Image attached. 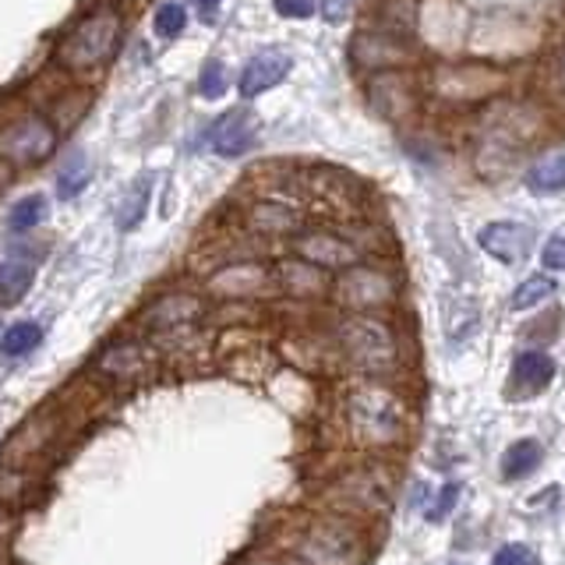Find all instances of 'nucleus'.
Here are the masks:
<instances>
[{"label":"nucleus","mask_w":565,"mask_h":565,"mask_svg":"<svg viewBox=\"0 0 565 565\" xmlns=\"http://www.w3.org/2000/svg\"><path fill=\"white\" fill-rule=\"evenodd\" d=\"M527 184H530V192H538V195H555L565 187V152H552V155H544V160H538L530 166V174H527Z\"/></svg>","instance_id":"f3484780"},{"label":"nucleus","mask_w":565,"mask_h":565,"mask_svg":"<svg viewBox=\"0 0 565 565\" xmlns=\"http://www.w3.org/2000/svg\"><path fill=\"white\" fill-rule=\"evenodd\" d=\"M276 11L287 19H311L315 14V0H276Z\"/></svg>","instance_id":"7c9ffc66"},{"label":"nucleus","mask_w":565,"mask_h":565,"mask_svg":"<svg viewBox=\"0 0 565 565\" xmlns=\"http://www.w3.org/2000/svg\"><path fill=\"white\" fill-rule=\"evenodd\" d=\"M457 495H460V488H457V484H446V488L438 492L435 506H428V512H424V516H428L431 523H442L446 516H449V509L457 506Z\"/></svg>","instance_id":"cd10ccee"},{"label":"nucleus","mask_w":565,"mask_h":565,"mask_svg":"<svg viewBox=\"0 0 565 565\" xmlns=\"http://www.w3.org/2000/svg\"><path fill=\"white\" fill-rule=\"evenodd\" d=\"M290 54L282 50H262L255 54L244 65V74H241V92L251 100V96H262V92H269L273 85H279L282 78L290 74Z\"/></svg>","instance_id":"1a4fd4ad"},{"label":"nucleus","mask_w":565,"mask_h":565,"mask_svg":"<svg viewBox=\"0 0 565 565\" xmlns=\"http://www.w3.org/2000/svg\"><path fill=\"white\" fill-rule=\"evenodd\" d=\"M255 227H262V230H290L293 227V216L279 212L276 206H262L255 212Z\"/></svg>","instance_id":"c85d7f7f"},{"label":"nucleus","mask_w":565,"mask_h":565,"mask_svg":"<svg viewBox=\"0 0 565 565\" xmlns=\"http://www.w3.org/2000/svg\"><path fill=\"white\" fill-rule=\"evenodd\" d=\"M541 262H544V269H565V227H558L552 238L544 241V251H541Z\"/></svg>","instance_id":"a878e982"},{"label":"nucleus","mask_w":565,"mask_h":565,"mask_svg":"<svg viewBox=\"0 0 565 565\" xmlns=\"http://www.w3.org/2000/svg\"><path fill=\"white\" fill-rule=\"evenodd\" d=\"M343 304L350 308H382L392 301V279L374 269H354L339 287Z\"/></svg>","instance_id":"9b49d317"},{"label":"nucleus","mask_w":565,"mask_h":565,"mask_svg":"<svg viewBox=\"0 0 565 565\" xmlns=\"http://www.w3.org/2000/svg\"><path fill=\"white\" fill-rule=\"evenodd\" d=\"M43 216H46V201H43L39 195H28V198H22L19 206L11 209L8 227H11L14 233H25V230H33Z\"/></svg>","instance_id":"412c9836"},{"label":"nucleus","mask_w":565,"mask_h":565,"mask_svg":"<svg viewBox=\"0 0 565 565\" xmlns=\"http://www.w3.org/2000/svg\"><path fill=\"white\" fill-rule=\"evenodd\" d=\"M57 149V131L43 117H14L0 128V155L14 166H36Z\"/></svg>","instance_id":"39448f33"},{"label":"nucleus","mask_w":565,"mask_h":565,"mask_svg":"<svg viewBox=\"0 0 565 565\" xmlns=\"http://www.w3.org/2000/svg\"><path fill=\"white\" fill-rule=\"evenodd\" d=\"M36 279L33 262L25 258H0V308H14L28 293Z\"/></svg>","instance_id":"4468645a"},{"label":"nucleus","mask_w":565,"mask_h":565,"mask_svg":"<svg viewBox=\"0 0 565 565\" xmlns=\"http://www.w3.org/2000/svg\"><path fill=\"white\" fill-rule=\"evenodd\" d=\"M258 141V117L244 114V109H233V114L219 117L212 128V146L219 155H244L247 149H255Z\"/></svg>","instance_id":"9d476101"},{"label":"nucleus","mask_w":565,"mask_h":565,"mask_svg":"<svg viewBox=\"0 0 565 565\" xmlns=\"http://www.w3.org/2000/svg\"><path fill=\"white\" fill-rule=\"evenodd\" d=\"M146 198H149V184L131 187V195L124 198V209H120V227L124 230H131L141 219V212H146Z\"/></svg>","instance_id":"393cba45"},{"label":"nucleus","mask_w":565,"mask_h":565,"mask_svg":"<svg viewBox=\"0 0 565 565\" xmlns=\"http://www.w3.org/2000/svg\"><path fill=\"white\" fill-rule=\"evenodd\" d=\"M43 339V328L36 322H14L4 328V336H0V354L4 357H22L33 347H39Z\"/></svg>","instance_id":"6ab92c4d"},{"label":"nucleus","mask_w":565,"mask_h":565,"mask_svg":"<svg viewBox=\"0 0 565 565\" xmlns=\"http://www.w3.org/2000/svg\"><path fill=\"white\" fill-rule=\"evenodd\" d=\"M481 247L506 265H520L533 251V230L523 223H488L481 230Z\"/></svg>","instance_id":"6e6552de"},{"label":"nucleus","mask_w":565,"mask_h":565,"mask_svg":"<svg viewBox=\"0 0 565 565\" xmlns=\"http://www.w3.org/2000/svg\"><path fill=\"white\" fill-rule=\"evenodd\" d=\"M452 565H460V562H452Z\"/></svg>","instance_id":"f704fd0d"},{"label":"nucleus","mask_w":565,"mask_h":565,"mask_svg":"<svg viewBox=\"0 0 565 565\" xmlns=\"http://www.w3.org/2000/svg\"><path fill=\"white\" fill-rule=\"evenodd\" d=\"M198 311H201V304L195 301V297H163V301H155L146 311V322L160 325V328H174L181 322L198 319Z\"/></svg>","instance_id":"dca6fc26"},{"label":"nucleus","mask_w":565,"mask_h":565,"mask_svg":"<svg viewBox=\"0 0 565 565\" xmlns=\"http://www.w3.org/2000/svg\"><path fill=\"white\" fill-rule=\"evenodd\" d=\"M339 343L347 357L365 371H389L396 365V336L392 328L371 315H354L339 325Z\"/></svg>","instance_id":"7ed1b4c3"},{"label":"nucleus","mask_w":565,"mask_h":565,"mask_svg":"<svg viewBox=\"0 0 565 565\" xmlns=\"http://www.w3.org/2000/svg\"><path fill=\"white\" fill-rule=\"evenodd\" d=\"M350 11H354V0H322V19L333 22V25L347 22Z\"/></svg>","instance_id":"c756f323"},{"label":"nucleus","mask_w":565,"mask_h":565,"mask_svg":"<svg viewBox=\"0 0 565 565\" xmlns=\"http://www.w3.org/2000/svg\"><path fill=\"white\" fill-rule=\"evenodd\" d=\"M541 460H544V449H541L538 438H520V442H512L506 449V457H501V477L523 481L541 466Z\"/></svg>","instance_id":"2eb2a0df"},{"label":"nucleus","mask_w":565,"mask_h":565,"mask_svg":"<svg viewBox=\"0 0 565 565\" xmlns=\"http://www.w3.org/2000/svg\"><path fill=\"white\" fill-rule=\"evenodd\" d=\"M120 43V14L117 11H92L85 22H78L65 36L57 50V60L65 71L85 74L100 71L109 57L117 54Z\"/></svg>","instance_id":"f03ea898"},{"label":"nucleus","mask_w":565,"mask_h":565,"mask_svg":"<svg viewBox=\"0 0 565 565\" xmlns=\"http://www.w3.org/2000/svg\"><path fill=\"white\" fill-rule=\"evenodd\" d=\"M89 174H92L89 155L74 152L71 160H65V166L57 170V198H74L89 184Z\"/></svg>","instance_id":"a211bd4d"},{"label":"nucleus","mask_w":565,"mask_h":565,"mask_svg":"<svg viewBox=\"0 0 565 565\" xmlns=\"http://www.w3.org/2000/svg\"><path fill=\"white\" fill-rule=\"evenodd\" d=\"M343 428L365 449H392L406 438L411 411L400 392H392L382 382H357L343 392L339 403Z\"/></svg>","instance_id":"f257e3e1"},{"label":"nucleus","mask_w":565,"mask_h":565,"mask_svg":"<svg viewBox=\"0 0 565 565\" xmlns=\"http://www.w3.org/2000/svg\"><path fill=\"white\" fill-rule=\"evenodd\" d=\"M333 498H339L350 512H382L392 506V477L382 466L347 470L333 484Z\"/></svg>","instance_id":"423d86ee"},{"label":"nucleus","mask_w":565,"mask_h":565,"mask_svg":"<svg viewBox=\"0 0 565 565\" xmlns=\"http://www.w3.org/2000/svg\"><path fill=\"white\" fill-rule=\"evenodd\" d=\"M297 251L301 258L311 265H325V269H347L354 265V247L347 241L333 238V233H308V238L297 241Z\"/></svg>","instance_id":"f8f14e48"},{"label":"nucleus","mask_w":565,"mask_h":565,"mask_svg":"<svg viewBox=\"0 0 565 565\" xmlns=\"http://www.w3.org/2000/svg\"><path fill=\"white\" fill-rule=\"evenodd\" d=\"M96 368L114 382H138L146 379L152 368V354L149 347H141L135 339H120L114 347H106L96 360Z\"/></svg>","instance_id":"0eeeda50"},{"label":"nucleus","mask_w":565,"mask_h":565,"mask_svg":"<svg viewBox=\"0 0 565 565\" xmlns=\"http://www.w3.org/2000/svg\"><path fill=\"white\" fill-rule=\"evenodd\" d=\"M287 282H290V290H297V293H319L322 290L319 265H311V262L290 265V269H287Z\"/></svg>","instance_id":"5701e85b"},{"label":"nucleus","mask_w":565,"mask_h":565,"mask_svg":"<svg viewBox=\"0 0 565 565\" xmlns=\"http://www.w3.org/2000/svg\"><path fill=\"white\" fill-rule=\"evenodd\" d=\"M241 565H287V562H276V558H247Z\"/></svg>","instance_id":"72a5a7b5"},{"label":"nucleus","mask_w":565,"mask_h":565,"mask_svg":"<svg viewBox=\"0 0 565 565\" xmlns=\"http://www.w3.org/2000/svg\"><path fill=\"white\" fill-rule=\"evenodd\" d=\"M495 565H538V555H533V547L527 544H501Z\"/></svg>","instance_id":"bb28decb"},{"label":"nucleus","mask_w":565,"mask_h":565,"mask_svg":"<svg viewBox=\"0 0 565 565\" xmlns=\"http://www.w3.org/2000/svg\"><path fill=\"white\" fill-rule=\"evenodd\" d=\"M552 379H555V360L547 357L544 350L516 354V360H512V389L520 392V396H533V392H541Z\"/></svg>","instance_id":"ddd939ff"},{"label":"nucleus","mask_w":565,"mask_h":565,"mask_svg":"<svg viewBox=\"0 0 565 565\" xmlns=\"http://www.w3.org/2000/svg\"><path fill=\"white\" fill-rule=\"evenodd\" d=\"M184 25H187V8L177 4V0H170V4H163L160 11H155V33H160L163 39L181 36Z\"/></svg>","instance_id":"4be33fe9"},{"label":"nucleus","mask_w":565,"mask_h":565,"mask_svg":"<svg viewBox=\"0 0 565 565\" xmlns=\"http://www.w3.org/2000/svg\"><path fill=\"white\" fill-rule=\"evenodd\" d=\"M195 4H198L201 19H206V22H212V19H216V11H219V0H195Z\"/></svg>","instance_id":"473e14b6"},{"label":"nucleus","mask_w":565,"mask_h":565,"mask_svg":"<svg viewBox=\"0 0 565 565\" xmlns=\"http://www.w3.org/2000/svg\"><path fill=\"white\" fill-rule=\"evenodd\" d=\"M11 527H14V516L0 506V547H4V541L11 538Z\"/></svg>","instance_id":"2f4dec72"},{"label":"nucleus","mask_w":565,"mask_h":565,"mask_svg":"<svg viewBox=\"0 0 565 565\" xmlns=\"http://www.w3.org/2000/svg\"><path fill=\"white\" fill-rule=\"evenodd\" d=\"M198 92L206 100H219L227 92V68L219 65V60H209L206 68H201V78H198Z\"/></svg>","instance_id":"b1692460"},{"label":"nucleus","mask_w":565,"mask_h":565,"mask_svg":"<svg viewBox=\"0 0 565 565\" xmlns=\"http://www.w3.org/2000/svg\"><path fill=\"white\" fill-rule=\"evenodd\" d=\"M555 293V282L547 279V276H530L523 279L520 287H516L512 293V311H530V308H538L541 301H547V297Z\"/></svg>","instance_id":"aec40b11"},{"label":"nucleus","mask_w":565,"mask_h":565,"mask_svg":"<svg viewBox=\"0 0 565 565\" xmlns=\"http://www.w3.org/2000/svg\"><path fill=\"white\" fill-rule=\"evenodd\" d=\"M297 558L308 565H357L360 538L343 520H311L297 538Z\"/></svg>","instance_id":"20e7f679"}]
</instances>
